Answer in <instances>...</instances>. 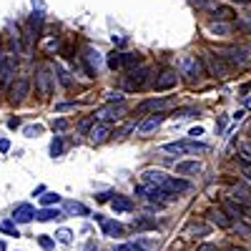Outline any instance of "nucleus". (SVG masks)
<instances>
[{
    "label": "nucleus",
    "instance_id": "nucleus-1",
    "mask_svg": "<svg viewBox=\"0 0 251 251\" xmlns=\"http://www.w3.org/2000/svg\"><path fill=\"white\" fill-rule=\"evenodd\" d=\"M161 151L166 153H176V156H188V153H206L208 146L199 141H174V143H163Z\"/></svg>",
    "mask_w": 251,
    "mask_h": 251
},
{
    "label": "nucleus",
    "instance_id": "nucleus-2",
    "mask_svg": "<svg viewBox=\"0 0 251 251\" xmlns=\"http://www.w3.org/2000/svg\"><path fill=\"white\" fill-rule=\"evenodd\" d=\"M201 63H203V68H206L208 73H211L214 78H221V80H224V78H228V73H231L228 63H226L219 53H214V50H206Z\"/></svg>",
    "mask_w": 251,
    "mask_h": 251
},
{
    "label": "nucleus",
    "instance_id": "nucleus-3",
    "mask_svg": "<svg viewBox=\"0 0 251 251\" xmlns=\"http://www.w3.org/2000/svg\"><path fill=\"white\" fill-rule=\"evenodd\" d=\"M203 63H201V58H196V55H181V60H178V75H186L188 80H201L203 78Z\"/></svg>",
    "mask_w": 251,
    "mask_h": 251
},
{
    "label": "nucleus",
    "instance_id": "nucleus-4",
    "mask_svg": "<svg viewBox=\"0 0 251 251\" xmlns=\"http://www.w3.org/2000/svg\"><path fill=\"white\" fill-rule=\"evenodd\" d=\"M219 55L228 63V68H231V66L241 68V66H246L249 58H251V46H228V48L219 50Z\"/></svg>",
    "mask_w": 251,
    "mask_h": 251
},
{
    "label": "nucleus",
    "instance_id": "nucleus-5",
    "mask_svg": "<svg viewBox=\"0 0 251 251\" xmlns=\"http://www.w3.org/2000/svg\"><path fill=\"white\" fill-rule=\"evenodd\" d=\"M149 80H151V68L149 66H141V68L131 71L128 75L123 78V86H126V91H141Z\"/></svg>",
    "mask_w": 251,
    "mask_h": 251
},
{
    "label": "nucleus",
    "instance_id": "nucleus-6",
    "mask_svg": "<svg viewBox=\"0 0 251 251\" xmlns=\"http://www.w3.org/2000/svg\"><path fill=\"white\" fill-rule=\"evenodd\" d=\"M53 80H55V75H50V68H48V66H38V68H35V88H38V93L43 96V98L50 96Z\"/></svg>",
    "mask_w": 251,
    "mask_h": 251
},
{
    "label": "nucleus",
    "instance_id": "nucleus-7",
    "mask_svg": "<svg viewBox=\"0 0 251 251\" xmlns=\"http://www.w3.org/2000/svg\"><path fill=\"white\" fill-rule=\"evenodd\" d=\"M176 86H178V73L171 71V68L161 71V73L156 75V80H153V91H158V93H163V91H174Z\"/></svg>",
    "mask_w": 251,
    "mask_h": 251
},
{
    "label": "nucleus",
    "instance_id": "nucleus-8",
    "mask_svg": "<svg viewBox=\"0 0 251 251\" xmlns=\"http://www.w3.org/2000/svg\"><path fill=\"white\" fill-rule=\"evenodd\" d=\"M224 211L231 216V219H236V221L251 219V208L244 206V203H239V201H234V199H224Z\"/></svg>",
    "mask_w": 251,
    "mask_h": 251
},
{
    "label": "nucleus",
    "instance_id": "nucleus-9",
    "mask_svg": "<svg viewBox=\"0 0 251 251\" xmlns=\"http://www.w3.org/2000/svg\"><path fill=\"white\" fill-rule=\"evenodd\" d=\"M141 181H143V186H156V188H161L166 181H169V174L158 171V169H146V171L141 174Z\"/></svg>",
    "mask_w": 251,
    "mask_h": 251
},
{
    "label": "nucleus",
    "instance_id": "nucleus-10",
    "mask_svg": "<svg viewBox=\"0 0 251 251\" xmlns=\"http://www.w3.org/2000/svg\"><path fill=\"white\" fill-rule=\"evenodd\" d=\"M96 221H98V224H100V228H103V236H111V239L123 236V226H121L118 221H113V219H103L100 214L96 216Z\"/></svg>",
    "mask_w": 251,
    "mask_h": 251
},
{
    "label": "nucleus",
    "instance_id": "nucleus-11",
    "mask_svg": "<svg viewBox=\"0 0 251 251\" xmlns=\"http://www.w3.org/2000/svg\"><path fill=\"white\" fill-rule=\"evenodd\" d=\"M174 103V98H149L138 106V113H146V111H161V108H169Z\"/></svg>",
    "mask_w": 251,
    "mask_h": 251
},
{
    "label": "nucleus",
    "instance_id": "nucleus-12",
    "mask_svg": "<svg viewBox=\"0 0 251 251\" xmlns=\"http://www.w3.org/2000/svg\"><path fill=\"white\" fill-rule=\"evenodd\" d=\"M33 216H35V208L30 203H20V206H15V211H13V221L15 224H28V221H33Z\"/></svg>",
    "mask_w": 251,
    "mask_h": 251
},
{
    "label": "nucleus",
    "instance_id": "nucleus-13",
    "mask_svg": "<svg viewBox=\"0 0 251 251\" xmlns=\"http://www.w3.org/2000/svg\"><path fill=\"white\" fill-rule=\"evenodd\" d=\"M208 221L216 224L219 228H231L234 226V221L228 219V214L224 211V208H211V211H208Z\"/></svg>",
    "mask_w": 251,
    "mask_h": 251
},
{
    "label": "nucleus",
    "instance_id": "nucleus-14",
    "mask_svg": "<svg viewBox=\"0 0 251 251\" xmlns=\"http://www.w3.org/2000/svg\"><path fill=\"white\" fill-rule=\"evenodd\" d=\"M28 93H30V80H28V78H18V80H15V86H13L10 98H13L15 103H20V100H23Z\"/></svg>",
    "mask_w": 251,
    "mask_h": 251
},
{
    "label": "nucleus",
    "instance_id": "nucleus-15",
    "mask_svg": "<svg viewBox=\"0 0 251 251\" xmlns=\"http://www.w3.org/2000/svg\"><path fill=\"white\" fill-rule=\"evenodd\" d=\"M13 78H15V55H8L5 63H3V71H0V83L8 86Z\"/></svg>",
    "mask_w": 251,
    "mask_h": 251
},
{
    "label": "nucleus",
    "instance_id": "nucleus-16",
    "mask_svg": "<svg viewBox=\"0 0 251 251\" xmlns=\"http://www.w3.org/2000/svg\"><path fill=\"white\" fill-rule=\"evenodd\" d=\"M176 174L178 176H196V174H201V163L199 161H178L176 163Z\"/></svg>",
    "mask_w": 251,
    "mask_h": 251
},
{
    "label": "nucleus",
    "instance_id": "nucleus-17",
    "mask_svg": "<svg viewBox=\"0 0 251 251\" xmlns=\"http://www.w3.org/2000/svg\"><path fill=\"white\" fill-rule=\"evenodd\" d=\"M208 33L214 38H228L231 35V23H226V20H214L211 25H208Z\"/></svg>",
    "mask_w": 251,
    "mask_h": 251
},
{
    "label": "nucleus",
    "instance_id": "nucleus-18",
    "mask_svg": "<svg viewBox=\"0 0 251 251\" xmlns=\"http://www.w3.org/2000/svg\"><path fill=\"white\" fill-rule=\"evenodd\" d=\"M163 121H166V113H156L153 118H149V121L138 123V133H151V131H156Z\"/></svg>",
    "mask_w": 251,
    "mask_h": 251
},
{
    "label": "nucleus",
    "instance_id": "nucleus-19",
    "mask_svg": "<svg viewBox=\"0 0 251 251\" xmlns=\"http://www.w3.org/2000/svg\"><path fill=\"white\" fill-rule=\"evenodd\" d=\"M88 136H91V141H93V143H103V141H106V138L111 136V126H108V123L93 126V131H91Z\"/></svg>",
    "mask_w": 251,
    "mask_h": 251
},
{
    "label": "nucleus",
    "instance_id": "nucleus-20",
    "mask_svg": "<svg viewBox=\"0 0 251 251\" xmlns=\"http://www.w3.org/2000/svg\"><path fill=\"white\" fill-rule=\"evenodd\" d=\"M111 206H113V211L126 214V211H131V208H133V201H131L128 196H116V199L111 201Z\"/></svg>",
    "mask_w": 251,
    "mask_h": 251
},
{
    "label": "nucleus",
    "instance_id": "nucleus-21",
    "mask_svg": "<svg viewBox=\"0 0 251 251\" xmlns=\"http://www.w3.org/2000/svg\"><path fill=\"white\" fill-rule=\"evenodd\" d=\"M121 66H123V68H136V66H141V53H121Z\"/></svg>",
    "mask_w": 251,
    "mask_h": 251
},
{
    "label": "nucleus",
    "instance_id": "nucleus-22",
    "mask_svg": "<svg viewBox=\"0 0 251 251\" xmlns=\"http://www.w3.org/2000/svg\"><path fill=\"white\" fill-rule=\"evenodd\" d=\"M133 228H138V231H151V228H156V221H153V219L136 216V219H133Z\"/></svg>",
    "mask_w": 251,
    "mask_h": 251
},
{
    "label": "nucleus",
    "instance_id": "nucleus-23",
    "mask_svg": "<svg viewBox=\"0 0 251 251\" xmlns=\"http://www.w3.org/2000/svg\"><path fill=\"white\" fill-rule=\"evenodd\" d=\"M38 221H53V219H63V211H58V208H43L40 214H35Z\"/></svg>",
    "mask_w": 251,
    "mask_h": 251
},
{
    "label": "nucleus",
    "instance_id": "nucleus-24",
    "mask_svg": "<svg viewBox=\"0 0 251 251\" xmlns=\"http://www.w3.org/2000/svg\"><path fill=\"white\" fill-rule=\"evenodd\" d=\"M86 60H88L91 71H98V68H100V63H103L100 53H98V50H93V48H88V50H86Z\"/></svg>",
    "mask_w": 251,
    "mask_h": 251
},
{
    "label": "nucleus",
    "instance_id": "nucleus-25",
    "mask_svg": "<svg viewBox=\"0 0 251 251\" xmlns=\"http://www.w3.org/2000/svg\"><path fill=\"white\" fill-rule=\"evenodd\" d=\"M121 113H123V106H108V108H103V111H98V118H121Z\"/></svg>",
    "mask_w": 251,
    "mask_h": 251
},
{
    "label": "nucleus",
    "instance_id": "nucleus-26",
    "mask_svg": "<svg viewBox=\"0 0 251 251\" xmlns=\"http://www.w3.org/2000/svg\"><path fill=\"white\" fill-rule=\"evenodd\" d=\"M196 10H216L219 8V3L216 0H188Z\"/></svg>",
    "mask_w": 251,
    "mask_h": 251
},
{
    "label": "nucleus",
    "instance_id": "nucleus-27",
    "mask_svg": "<svg viewBox=\"0 0 251 251\" xmlns=\"http://www.w3.org/2000/svg\"><path fill=\"white\" fill-rule=\"evenodd\" d=\"M211 13H214V20H226V23L234 18V10H231V8H221V5H219L216 10H211Z\"/></svg>",
    "mask_w": 251,
    "mask_h": 251
},
{
    "label": "nucleus",
    "instance_id": "nucleus-28",
    "mask_svg": "<svg viewBox=\"0 0 251 251\" xmlns=\"http://www.w3.org/2000/svg\"><path fill=\"white\" fill-rule=\"evenodd\" d=\"M66 211L68 214H83V216H88V208L83 206V203H78V201H68L66 203Z\"/></svg>",
    "mask_w": 251,
    "mask_h": 251
},
{
    "label": "nucleus",
    "instance_id": "nucleus-29",
    "mask_svg": "<svg viewBox=\"0 0 251 251\" xmlns=\"http://www.w3.org/2000/svg\"><path fill=\"white\" fill-rule=\"evenodd\" d=\"M55 75H58V80H60V86H63V88H71V86H73V78L68 75V71H63L60 66L55 68Z\"/></svg>",
    "mask_w": 251,
    "mask_h": 251
},
{
    "label": "nucleus",
    "instance_id": "nucleus-30",
    "mask_svg": "<svg viewBox=\"0 0 251 251\" xmlns=\"http://www.w3.org/2000/svg\"><path fill=\"white\" fill-rule=\"evenodd\" d=\"M0 231H3V234H10V236H20L15 221H0Z\"/></svg>",
    "mask_w": 251,
    "mask_h": 251
},
{
    "label": "nucleus",
    "instance_id": "nucleus-31",
    "mask_svg": "<svg viewBox=\"0 0 251 251\" xmlns=\"http://www.w3.org/2000/svg\"><path fill=\"white\" fill-rule=\"evenodd\" d=\"M55 239H58L60 244H71V241H73V231H71V228H60V231L55 234Z\"/></svg>",
    "mask_w": 251,
    "mask_h": 251
},
{
    "label": "nucleus",
    "instance_id": "nucleus-32",
    "mask_svg": "<svg viewBox=\"0 0 251 251\" xmlns=\"http://www.w3.org/2000/svg\"><path fill=\"white\" fill-rule=\"evenodd\" d=\"M108 68H113V71H121V68H123V66H121V53L113 50V53L108 55Z\"/></svg>",
    "mask_w": 251,
    "mask_h": 251
},
{
    "label": "nucleus",
    "instance_id": "nucleus-33",
    "mask_svg": "<svg viewBox=\"0 0 251 251\" xmlns=\"http://www.w3.org/2000/svg\"><path fill=\"white\" fill-rule=\"evenodd\" d=\"M60 153H63V141H60V136H55L50 143V156H60Z\"/></svg>",
    "mask_w": 251,
    "mask_h": 251
},
{
    "label": "nucleus",
    "instance_id": "nucleus-34",
    "mask_svg": "<svg viewBox=\"0 0 251 251\" xmlns=\"http://www.w3.org/2000/svg\"><path fill=\"white\" fill-rule=\"evenodd\" d=\"M58 201H60V196L53 194V191H48L46 196H40V203H43V206H50V203H58Z\"/></svg>",
    "mask_w": 251,
    "mask_h": 251
},
{
    "label": "nucleus",
    "instance_id": "nucleus-35",
    "mask_svg": "<svg viewBox=\"0 0 251 251\" xmlns=\"http://www.w3.org/2000/svg\"><path fill=\"white\" fill-rule=\"evenodd\" d=\"M116 251H143V249H141L136 241H126V244H121Z\"/></svg>",
    "mask_w": 251,
    "mask_h": 251
},
{
    "label": "nucleus",
    "instance_id": "nucleus-36",
    "mask_svg": "<svg viewBox=\"0 0 251 251\" xmlns=\"http://www.w3.org/2000/svg\"><path fill=\"white\" fill-rule=\"evenodd\" d=\"M136 244H138L143 251H151V249H156V241H153V239H138Z\"/></svg>",
    "mask_w": 251,
    "mask_h": 251
},
{
    "label": "nucleus",
    "instance_id": "nucleus-37",
    "mask_svg": "<svg viewBox=\"0 0 251 251\" xmlns=\"http://www.w3.org/2000/svg\"><path fill=\"white\" fill-rule=\"evenodd\" d=\"M239 25H241L244 30H251V13H244V15H239Z\"/></svg>",
    "mask_w": 251,
    "mask_h": 251
},
{
    "label": "nucleus",
    "instance_id": "nucleus-38",
    "mask_svg": "<svg viewBox=\"0 0 251 251\" xmlns=\"http://www.w3.org/2000/svg\"><path fill=\"white\" fill-rule=\"evenodd\" d=\"M40 131H43V128H40V126H25V131H23V133H25L28 138H35V136H38Z\"/></svg>",
    "mask_w": 251,
    "mask_h": 251
},
{
    "label": "nucleus",
    "instance_id": "nucleus-39",
    "mask_svg": "<svg viewBox=\"0 0 251 251\" xmlns=\"http://www.w3.org/2000/svg\"><path fill=\"white\" fill-rule=\"evenodd\" d=\"M66 128H68V121H66V118L53 121V131H66Z\"/></svg>",
    "mask_w": 251,
    "mask_h": 251
},
{
    "label": "nucleus",
    "instance_id": "nucleus-40",
    "mask_svg": "<svg viewBox=\"0 0 251 251\" xmlns=\"http://www.w3.org/2000/svg\"><path fill=\"white\" fill-rule=\"evenodd\" d=\"M174 116H178V118H188V116H199V111H196V108H183V111H178V113H174Z\"/></svg>",
    "mask_w": 251,
    "mask_h": 251
},
{
    "label": "nucleus",
    "instance_id": "nucleus-41",
    "mask_svg": "<svg viewBox=\"0 0 251 251\" xmlns=\"http://www.w3.org/2000/svg\"><path fill=\"white\" fill-rule=\"evenodd\" d=\"M239 169H241V174H244V176H251V163H246V161H239Z\"/></svg>",
    "mask_w": 251,
    "mask_h": 251
},
{
    "label": "nucleus",
    "instance_id": "nucleus-42",
    "mask_svg": "<svg viewBox=\"0 0 251 251\" xmlns=\"http://www.w3.org/2000/svg\"><path fill=\"white\" fill-rule=\"evenodd\" d=\"M10 151V141L8 138H0V153H8Z\"/></svg>",
    "mask_w": 251,
    "mask_h": 251
},
{
    "label": "nucleus",
    "instance_id": "nucleus-43",
    "mask_svg": "<svg viewBox=\"0 0 251 251\" xmlns=\"http://www.w3.org/2000/svg\"><path fill=\"white\" fill-rule=\"evenodd\" d=\"M108 100H111V103H116V100H118V103H123V96H121V93H113V91H111V93H108Z\"/></svg>",
    "mask_w": 251,
    "mask_h": 251
},
{
    "label": "nucleus",
    "instance_id": "nucleus-44",
    "mask_svg": "<svg viewBox=\"0 0 251 251\" xmlns=\"http://www.w3.org/2000/svg\"><path fill=\"white\" fill-rule=\"evenodd\" d=\"M38 241H40V246H43V249H48V246H53V239H48V236H40Z\"/></svg>",
    "mask_w": 251,
    "mask_h": 251
},
{
    "label": "nucleus",
    "instance_id": "nucleus-45",
    "mask_svg": "<svg viewBox=\"0 0 251 251\" xmlns=\"http://www.w3.org/2000/svg\"><path fill=\"white\" fill-rule=\"evenodd\" d=\"M199 251H219V249H216L214 244H201V246H199Z\"/></svg>",
    "mask_w": 251,
    "mask_h": 251
},
{
    "label": "nucleus",
    "instance_id": "nucleus-46",
    "mask_svg": "<svg viewBox=\"0 0 251 251\" xmlns=\"http://www.w3.org/2000/svg\"><path fill=\"white\" fill-rule=\"evenodd\" d=\"M241 153H244L246 158H251V141H249V143L244 146V149H241Z\"/></svg>",
    "mask_w": 251,
    "mask_h": 251
},
{
    "label": "nucleus",
    "instance_id": "nucleus-47",
    "mask_svg": "<svg viewBox=\"0 0 251 251\" xmlns=\"http://www.w3.org/2000/svg\"><path fill=\"white\" fill-rule=\"evenodd\" d=\"M8 126H10V128H18L20 121H18V118H10V121H8Z\"/></svg>",
    "mask_w": 251,
    "mask_h": 251
},
{
    "label": "nucleus",
    "instance_id": "nucleus-48",
    "mask_svg": "<svg viewBox=\"0 0 251 251\" xmlns=\"http://www.w3.org/2000/svg\"><path fill=\"white\" fill-rule=\"evenodd\" d=\"M231 3H236V5H246L249 0H231Z\"/></svg>",
    "mask_w": 251,
    "mask_h": 251
},
{
    "label": "nucleus",
    "instance_id": "nucleus-49",
    "mask_svg": "<svg viewBox=\"0 0 251 251\" xmlns=\"http://www.w3.org/2000/svg\"><path fill=\"white\" fill-rule=\"evenodd\" d=\"M244 181H246V186L251 188V176H244Z\"/></svg>",
    "mask_w": 251,
    "mask_h": 251
},
{
    "label": "nucleus",
    "instance_id": "nucleus-50",
    "mask_svg": "<svg viewBox=\"0 0 251 251\" xmlns=\"http://www.w3.org/2000/svg\"><path fill=\"white\" fill-rule=\"evenodd\" d=\"M228 251H241V249H228Z\"/></svg>",
    "mask_w": 251,
    "mask_h": 251
}]
</instances>
